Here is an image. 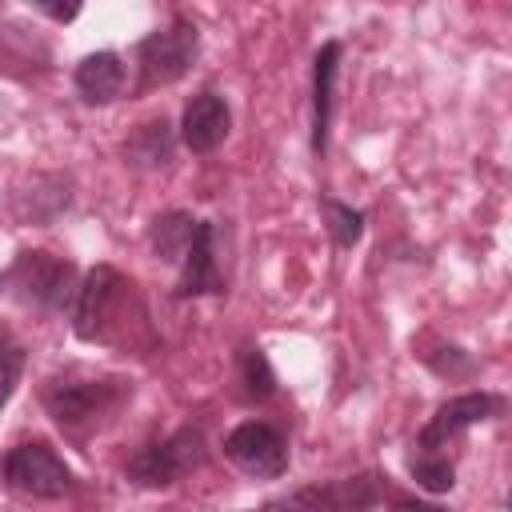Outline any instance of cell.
Returning a JSON list of instances; mask_svg holds the SVG:
<instances>
[{"label":"cell","mask_w":512,"mask_h":512,"mask_svg":"<svg viewBox=\"0 0 512 512\" xmlns=\"http://www.w3.org/2000/svg\"><path fill=\"white\" fill-rule=\"evenodd\" d=\"M140 140H148V148L132 152L140 164H164V160H168V152H172V140H168V124H164V120H152V124H144V128H140Z\"/></svg>","instance_id":"obj_19"},{"label":"cell","mask_w":512,"mask_h":512,"mask_svg":"<svg viewBox=\"0 0 512 512\" xmlns=\"http://www.w3.org/2000/svg\"><path fill=\"white\" fill-rule=\"evenodd\" d=\"M240 384L252 400H264L276 392V372L260 348H240Z\"/></svg>","instance_id":"obj_15"},{"label":"cell","mask_w":512,"mask_h":512,"mask_svg":"<svg viewBox=\"0 0 512 512\" xmlns=\"http://www.w3.org/2000/svg\"><path fill=\"white\" fill-rule=\"evenodd\" d=\"M228 128H232V112H228L224 96H216V92L192 96V104L184 108V120H180V136H184V144L192 152L220 148L224 136H228Z\"/></svg>","instance_id":"obj_10"},{"label":"cell","mask_w":512,"mask_h":512,"mask_svg":"<svg viewBox=\"0 0 512 512\" xmlns=\"http://www.w3.org/2000/svg\"><path fill=\"white\" fill-rule=\"evenodd\" d=\"M324 492H328V512H368L380 504V480L372 472L324 484Z\"/></svg>","instance_id":"obj_13"},{"label":"cell","mask_w":512,"mask_h":512,"mask_svg":"<svg viewBox=\"0 0 512 512\" xmlns=\"http://www.w3.org/2000/svg\"><path fill=\"white\" fill-rule=\"evenodd\" d=\"M120 292H124V276H120L116 268H108V264H96V268L84 276V284L76 288V324H72L80 340L104 336L108 312H112V304L120 300Z\"/></svg>","instance_id":"obj_7"},{"label":"cell","mask_w":512,"mask_h":512,"mask_svg":"<svg viewBox=\"0 0 512 512\" xmlns=\"http://www.w3.org/2000/svg\"><path fill=\"white\" fill-rule=\"evenodd\" d=\"M216 292H224V280L216 272V228L208 220H196L176 296H216Z\"/></svg>","instance_id":"obj_9"},{"label":"cell","mask_w":512,"mask_h":512,"mask_svg":"<svg viewBox=\"0 0 512 512\" xmlns=\"http://www.w3.org/2000/svg\"><path fill=\"white\" fill-rule=\"evenodd\" d=\"M264 512H328V492H324V484H308L288 496H272L264 504Z\"/></svg>","instance_id":"obj_18"},{"label":"cell","mask_w":512,"mask_h":512,"mask_svg":"<svg viewBox=\"0 0 512 512\" xmlns=\"http://www.w3.org/2000/svg\"><path fill=\"white\" fill-rule=\"evenodd\" d=\"M112 400H116V384H96V380H84V384H52L44 392V408H48V416L60 428H76V424L100 416Z\"/></svg>","instance_id":"obj_8"},{"label":"cell","mask_w":512,"mask_h":512,"mask_svg":"<svg viewBox=\"0 0 512 512\" xmlns=\"http://www.w3.org/2000/svg\"><path fill=\"white\" fill-rule=\"evenodd\" d=\"M40 12H48L52 20H72L80 12V4H40Z\"/></svg>","instance_id":"obj_23"},{"label":"cell","mask_w":512,"mask_h":512,"mask_svg":"<svg viewBox=\"0 0 512 512\" xmlns=\"http://www.w3.org/2000/svg\"><path fill=\"white\" fill-rule=\"evenodd\" d=\"M340 68V44L328 40L312 60V152H328V124H332V84Z\"/></svg>","instance_id":"obj_11"},{"label":"cell","mask_w":512,"mask_h":512,"mask_svg":"<svg viewBox=\"0 0 512 512\" xmlns=\"http://www.w3.org/2000/svg\"><path fill=\"white\" fill-rule=\"evenodd\" d=\"M0 288L8 296H16L20 304H28V308L64 312L80 284H76L72 260L52 256V252H20L16 264L0 276Z\"/></svg>","instance_id":"obj_1"},{"label":"cell","mask_w":512,"mask_h":512,"mask_svg":"<svg viewBox=\"0 0 512 512\" xmlns=\"http://www.w3.org/2000/svg\"><path fill=\"white\" fill-rule=\"evenodd\" d=\"M192 228H196V220L188 212H164V216H156V224H152V252L160 260H184L188 240H192Z\"/></svg>","instance_id":"obj_14"},{"label":"cell","mask_w":512,"mask_h":512,"mask_svg":"<svg viewBox=\"0 0 512 512\" xmlns=\"http://www.w3.org/2000/svg\"><path fill=\"white\" fill-rule=\"evenodd\" d=\"M200 464H204V436H200V428H176L168 440L140 448L128 460L124 472L140 488H168L180 476H188L192 468H200Z\"/></svg>","instance_id":"obj_2"},{"label":"cell","mask_w":512,"mask_h":512,"mask_svg":"<svg viewBox=\"0 0 512 512\" xmlns=\"http://www.w3.org/2000/svg\"><path fill=\"white\" fill-rule=\"evenodd\" d=\"M20 372H24V348L0 328V408L12 400V392L20 384Z\"/></svg>","instance_id":"obj_17"},{"label":"cell","mask_w":512,"mask_h":512,"mask_svg":"<svg viewBox=\"0 0 512 512\" xmlns=\"http://www.w3.org/2000/svg\"><path fill=\"white\" fill-rule=\"evenodd\" d=\"M4 480L12 492L20 496H36V500H60L72 488V472L68 464L56 456V448H48L44 440L32 444H16L4 456Z\"/></svg>","instance_id":"obj_3"},{"label":"cell","mask_w":512,"mask_h":512,"mask_svg":"<svg viewBox=\"0 0 512 512\" xmlns=\"http://www.w3.org/2000/svg\"><path fill=\"white\" fill-rule=\"evenodd\" d=\"M412 476H416L428 492H448V488L456 484L452 460H412Z\"/></svg>","instance_id":"obj_20"},{"label":"cell","mask_w":512,"mask_h":512,"mask_svg":"<svg viewBox=\"0 0 512 512\" xmlns=\"http://www.w3.org/2000/svg\"><path fill=\"white\" fill-rule=\"evenodd\" d=\"M124 60L116 52H92L76 64V92L84 104H108L124 92Z\"/></svg>","instance_id":"obj_12"},{"label":"cell","mask_w":512,"mask_h":512,"mask_svg":"<svg viewBox=\"0 0 512 512\" xmlns=\"http://www.w3.org/2000/svg\"><path fill=\"white\" fill-rule=\"evenodd\" d=\"M500 408H504V400L492 396V392H464V396H452L448 404L436 408V416H432L428 428L420 432V448H444V444L456 440L464 428L500 416Z\"/></svg>","instance_id":"obj_6"},{"label":"cell","mask_w":512,"mask_h":512,"mask_svg":"<svg viewBox=\"0 0 512 512\" xmlns=\"http://www.w3.org/2000/svg\"><path fill=\"white\" fill-rule=\"evenodd\" d=\"M196 48H200V36L188 20H176L152 36H144L136 44V64H140V84L144 88H156V84H172L180 80L192 60H196Z\"/></svg>","instance_id":"obj_4"},{"label":"cell","mask_w":512,"mask_h":512,"mask_svg":"<svg viewBox=\"0 0 512 512\" xmlns=\"http://www.w3.org/2000/svg\"><path fill=\"white\" fill-rule=\"evenodd\" d=\"M324 212H328V228H332V236H336L340 248L360 244V236H364V212H356V208H348L340 200H324Z\"/></svg>","instance_id":"obj_16"},{"label":"cell","mask_w":512,"mask_h":512,"mask_svg":"<svg viewBox=\"0 0 512 512\" xmlns=\"http://www.w3.org/2000/svg\"><path fill=\"white\" fill-rule=\"evenodd\" d=\"M224 456L248 476H280L288 468V444L264 420H244L240 428H232L224 436Z\"/></svg>","instance_id":"obj_5"},{"label":"cell","mask_w":512,"mask_h":512,"mask_svg":"<svg viewBox=\"0 0 512 512\" xmlns=\"http://www.w3.org/2000/svg\"><path fill=\"white\" fill-rule=\"evenodd\" d=\"M444 352H448V356H432V368H436L440 376H444V372H448V376H456V372H464V368H468V356H464L460 348H444Z\"/></svg>","instance_id":"obj_21"},{"label":"cell","mask_w":512,"mask_h":512,"mask_svg":"<svg viewBox=\"0 0 512 512\" xmlns=\"http://www.w3.org/2000/svg\"><path fill=\"white\" fill-rule=\"evenodd\" d=\"M392 512H448V508H444V504H428V500L400 496V500H392Z\"/></svg>","instance_id":"obj_22"}]
</instances>
